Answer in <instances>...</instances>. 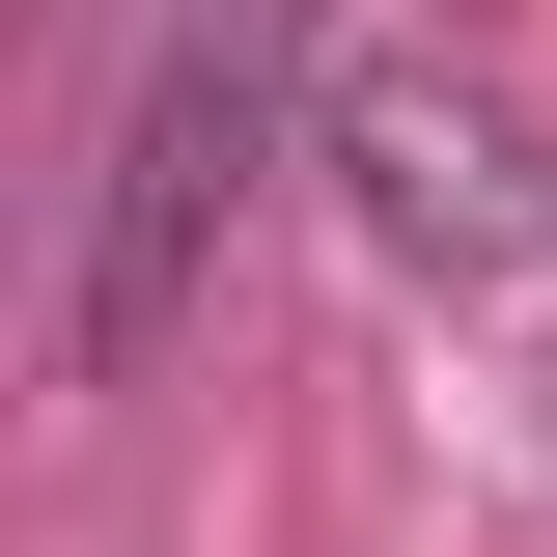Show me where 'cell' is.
<instances>
[{
	"mask_svg": "<svg viewBox=\"0 0 557 557\" xmlns=\"http://www.w3.org/2000/svg\"><path fill=\"white\" fill-rule=\"evenodd\" d=\"M307 28L335 0H168L112 84V168H84V278H57V362L84 391H139V362L223 307V223L307 168Z\"/></svg>",
	"mask_w": 557,
	"mask_h": 557,
	"instance_id": "6da1fadb",
	"label": "cell"
},
{
	"mask_svg": "<svg viewBox=\"0 0 557 557\" xmlns=\"http://www.w3.org/2000/svg\"><path fill=\"white\" fill-rule=\"evenodd\" d=\"M362 251H391V278H502V251H530L502 84H362Z\"/></svg>",
	"mask_w": 557,
	"mask_h": 557,
	"instance_id": "7a4b0ae2",
	"label": "cell"
}]
</instances>
